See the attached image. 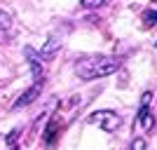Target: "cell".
I'll return each mask as SVG.
<instances>
[{"label": "cell", "mask_w": 157, "mask_h": 150, "mask_svg": "<svg viewBox=\"0 0 157 150\" xmlns=\"http://www.w3.org/2000/svg\"><path fill=\"white\" fill-rule=\"evenodd\" d=\"M56 131H59V122H56V120H52V122L47 124V129H45V141L49 145L54 143V138H56Z\"/></svg>", "instance_id": "7"}, {"label": "cell", "mask_w": 157, "mask_h": 150, "mask_svg": "<svg viewBox=\"0 0 157 150\" xmlns=\"http://www.w3.org/2000/svg\"><path fill=\"white\" fill-rule=\"evenodd\" d=\"M120 66H122V59L120 56H103V54H98V56H85V59H80L75 63V73H78L80 80H96V78H108L113 75L115 71H120Z\"/></svg>", "instance_id": "1"}, {"label": "cell", "mask_w": 157, "mask_h": 150, "mask_svg": "<svg viewBox=\"0 0 157 150\" xmlns=\"http://www.w3.org/2000/svg\"><path fill=\"white\" fill-rule=\"evenodd\" d=\"M59 49H61V38L52 35V38H47V42L42 45V49L38 52V56H40V61H47V59H52Z\"/></svg>", "instance_id": "4"}, {"label": "cell", "mask_w": 157, "mask_h": 150, "mask_svg": "<svg viewBox=\"0 0 157 150\" xmlns=\"http://www.w3.org/2000/svg\"><path fill=\"white\" fill-rule=\"evenodd\" d=\"M150 98H152V94H150V91H143V96H141V108H148Z\"/></svg>", "instance_id": "12"}, {"label": "cell", "mask_w": 157, "mask_h": 150, "mask_svg": "<svg viewBox=\"0 0 157 150\" xmlns=\"http://www.w3.org/2000/svg\"><path fill=\"white\" fill-rule=\"evenodd\" d=\"M103 2H105V0H80V5L85 7V10H98Z\"/></svg>", "instance_id": "10"}, {"label": "cell", "mask_w": 157, "mask_h": 150, "mask_svg": "<svg viewBox=\"0 0 157 150\" xmlns=\"http://www.w3.org/2000/svg\"><path fill=\"white\" fill-rule=\"evenodd\" d=\"M155 47H157V42H155Z\"/></svg>", "instance_id": "15"}, {"label": "cell", "mask_w": 157, "mask_h": 150, "mask_svg": "<svg viewBox=\"0 0 157 150\" xmlns=\"http://www.w3.org/2000/svg\"><path fill=\"white\" fill-rule=\"evenodd\" d=\"M40 91H42V82L38 80L35 85H33V87H28V89L24 91V94H21V96L17 98V101H14V106H12V108H14V110H19V108H26V106H31L33 101H35V98L40 96Z\"/></svg>", "instance_id": "3"}, {"label": "cell", "mask_w": 157, "mask_h": 150, "mask_svg": "<svg viewBox=\"0 0 157 150\" xmlns=\"http://www.w3.org/2000/svg\"><path fill=\"white\" fill-rule=\"evenodd\" d=\"M157 24V10H148V12H143V26L150 28Z\"/></svg>", "instance_id": "8"}, {"label": "cell", "mask_w": 157, "mask_h": 150, "mask_svg": "<svg viewBox=\"0 0 157 150\" xmlns=\"http://www.w3.org/2000/svg\"><path fill=\"white\" fill-rule=\"evenodd\" d=\"M17 138H19V129H14L12 134H10V136H7V143H14V141H17Z\"/></svg>", "instance_id": "13"}, {"label": "cell", "mask_w": 157, "mask_h": 150, "mask_svg": "<svg viewBox=\"0 0 157 150\" xmlns=\"http://www.w3.org/2000/svg\"><path fill=\"white\" fill-rule=\"evenodd\" d=\"M136 117L141 122V127H143V131H152V127H155V113L150 108H141Z\"/></svg>", "instance_id": "6"}, {"label": "cell", "mask_w": 157, "mask_h": 150, "mask_svg": "<svg viewBox=\"0 0 157 150\" xmlns=\"http://www.w3.org/2000/svg\"><path fill=\"white\" fill-rule=\"evenodd\" d=\"M10 26H12V19H10V14L0 10V31H10Z\"/></svg>", "instance_id": "9"}, {"label": "cell", "mask_w": 157, "mask_h": 150, "mask_svg": "<svg viewBox=\"0 0 157 150\" xmlns=\"http://www.w3.org/2000/svg\"><path fill=\"white\" fill-rule=\"evenodd\" d=\"M129 150H145V141L143 138H134L131 145H129Z\"/></svg>", "instance_id": "11"}, {"label": "cell", "mask_w": 157, "mask_h": 150, "mask_svg": "<svg viewBox=\"0 0 157 150\" xmlns=\"http://www.w3.org/2000/svg\"><path fill=\"white\" fill-rule=\"evenodd\" d=\"M152 2H155V7H157V0H152Z\"/></svg>", "instance_id": "14"}, {"label": "cell", "mask_w": 157, "mask_h": 150, "mask_svg": "<svg viewBox=\"0 0 157 150\" xmlns=\"http://www.w3.org/2000/svg\"><path fill=\"white\" fill-rule=\"evenodd\" d=\"M89 124H98L103 131L113 134V131H117V127L122 124V117L113 110H96V113L89 115Z\"/></svg>", "instance_id": "2"}, {"label": "cell", "mask_w": 157, "mask_h": 150, "mask_svg": "<svg viewBox=\"0 0 157 150\" xmlns=\"http://www.w3.org/2000/svg\"><path fill=\"white\" fill-rule=\"evenodd\" d=\"M24 54H26V61L28 66H31V71H33V78H42V66H40V56L38 52L33 49V47H24Z\"/></svg>", "instance_id": "5"}]
</instances>
